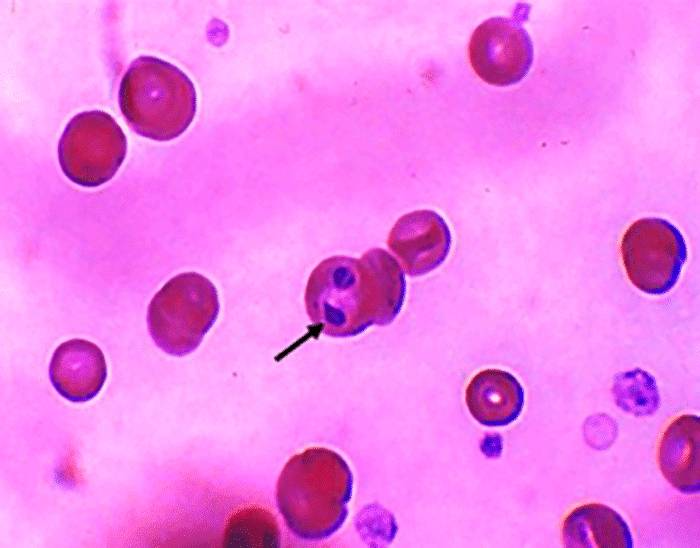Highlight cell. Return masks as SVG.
I'll use <instances>...</instances> for the list:
<instances>
[{
    "label": "cell",
    "instance_id": "cell-1",
    "mask_svg": "<svg viewBox=\"0 0 700 548\" xmlns=\"http://www.w3.org/2000/svg\"><path fill=\"white\" fill-rule=\"evenodd\" d=\"M353 475L341 455L311 447L292 456L276 485L277 507L299 539L321 541L344 524L352 496Z\"/></svg>",
    "mask_w": 700,
    "mask_h": 548
},
{
    "label": "cell",
    "instance_id": "cell-2",
    "mask_svg": "<svg viewBox=\"0 0 700 548\" xmlns=\"http://www.w3.org/2000/svg\"><path fill=\"white\" fill-rule=\"evenodd\" d=\"M118 101L129 127L156 141L177 138L192 123L197 95L177 66L154 56H139L121 79Z\"/></svg>",
    "mask_w": 700,
    "mask_h": 548
},
{
    "label": "cell",
    "instance_id": "cell-3",
    "mask_svg": "<svg viewBox=\"0 0 700 548\" xmlns=\"http://www.w3.org/2000/svg\"><path fill=\"white\" fill-rule=\"evenodd\" d=\"M219 309L217 289L208 278L196 272L180 273L166 282L148 306L150 336L166 354L188 355L201 344Z\"/></svg>",
    "mask_w": 700,
    "mask_h": 548
},
{
    "label": "cell",
    "instance_id": "cell-4",
    "mask_svg": "<svg viewBox=\"0 0 700 548\" xmlns=\"http://www.w3.org/2000/svg\"><path fill=\"white\" fill-rule=\"evenodd\" d=\"M304 302L310 321L329 337H354L373 325L359 259L336 255L321 261L309 276Z\"/></svg>",
    "mask_w": 700,
    "mask_h": 548
},
{
    "label": "cell",
    "instance_id": "cell-5",
    "mask_svg": "<svg viewBox=\"0 0 700 548\" xmlns=\"http://www.w3.org/2000/svg\"><path fill=\"white\" fill-rule=\"evenodd\" d=\"M127 152V139L115 119L101 110L76 114L66 125L58 159L64 175L83 187H98L114 177Z\"/></svg>",
    "mask_w": 700,
    "mask_h": 548
},
{
    "label": "cell",
    "instance_id": "cell-6",
    "mask_svg": "<svg viewBox=\"0 0 700 548\" xmlns=\"http://www.w3.org/2000/svg\"><path fill=\"white\" fill-rule=\"evenodd\" d=\"M621 255L627 277L636 288L650 295H663L678 282L687 246L674 224L647 217L633 222L625 231Z\"/></svg>",
    "mask_w": 700,
    "mask_h": 548
},
{
    "label": "cell",
    "instance_id": "cell-7",
    "mask_svg": "<svg viewBox=\"0 0 700 548\" xmlns=\"http://www.w3.org/2000/svg\"><path fill=\"white\" fill-rule=\"evenodd\" d=\"M517 5L512 17H492L472 33L468 52L475 73L486 83L509 86L529 72L534 57L532 40L523 27L529 6Z\"/></svg>",
    "mask_w": 700,
    "mask_h": 548
},
{
    "label": "cell",
    "instance_id": "cell-8",
    "mask_svg": "<svg viewBox=\"0 0 700 548\" xmlns=\"http://www.w3.org/2000/svg\"><path fill=\"white\" fill-rule=\"evenodd\" d=\"M387 245L405 273L417 277L445 261L451 247V233L445 220L435 211L416 210L397 220Z\"/></svg>",
    "mask_w": 700,
    "mask_h": 548
},
{
    "label": "cell",
    "instance_id": "cell-9",
    "mask_svg": "<svg viewBox=\"0 0 700 548\" xmlns=\"http://www.w3.org/2000/svg\"><path fill=\"white\" fill-rule=\"evenodd\" d=\"M49 378L55 390L68 401L87 402L99 393L107 378L103 352L84 339L63 342L51 358Z\"/></svg>",
    "mask_w": 700,
    "mask_h": 548
},
{
    "label": "cell",
    "instance_id": "cell-10",
    "mask_svg": "<svg viewBox=\"0 0 700 548\" xmlns=\"http://www.w3.org/2000/svg\"><path fill=\"white\" fill-rule=\"evenodd\" d=\"M666 480L684 494L700 491V418L682 415L666 428L657 453Z\"/></svg>",
    "mask_w": 700,
    "mask_h": 548
},
{
    "label": "cell",
    "instance_id": "cell-11",
    "mask_svg": "<svg viewBox=\"0 0 700 548\" xmlns=\"http://www.w3.org/2000/svg\"><path fill=\"white\" fill-rule=\"evenodd\" d=\"M465 401L470 414L487 427H504L514 422L524 406V389L511 373L485 369L469 382Z\"/></svg>",
    "mask_w": 700,
    "mask_h": 548
},
{
    "label": "cell",
    "instance_id": "cell-12",
    "mask_svg": "<svg viewBox=\"0 0 700 548\" xmlns=\"http://www.w3.org/2000/svg\"><path fill=\"white\" fill-rule=\"evenodd\" d=\"M562 541L567 548H632L630 528L614 509L600 503L578 506L565 518Z\"/></svg>",
    "mask_w": 700,
    "mask_h": 548
},
{
    "label": "cell",
    "instance_id": "cell-13",
    "mask_svg": "<svg viewBox=\"0 0 700 548\" xmlns=\"http://www.w3.org/2000/svg\"><path fill=\"white\" fill-rule=\"evenodd\" d=\"M374 325L391 324L401 311L406 295L404 270L389 252L371 248L359 259Z\"/></svg>",
    "mask_w": 700,
    "mask_h": 548
},
{
    "label": "cell",
    "instance_id": "cell-14",
    "mask_svg": "<svg viewBox=\"0 0 700 548\" xmlns=\"http://www.w3.org/2000/svg\"><path fill=\"white\" fill-rule=\"evenodd\" d=\"M612 394L616 405L636 417L650 416L660 406V395L653 376L636 368L615 376Z\"/></svg>",
    "mask_w": 700,
    "mask_h": 548
}]
</instances>
